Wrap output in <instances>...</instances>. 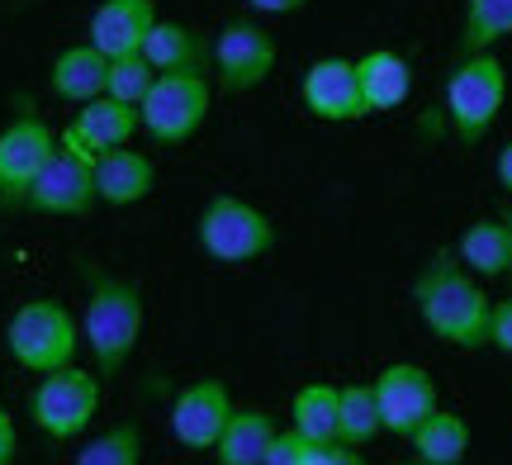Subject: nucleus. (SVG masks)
I'll use <instances>...</instances> for the list:
<instances>
[{
	"label": "nucleus",
	"mask_w": 512,
	"mask_h": 465,
	"mask_svg": "<svg viewBox=\"0 0 512 465\" xmlns=\"http://www.w3.org/2000/svg\"><path fill=\"white\" fill-rule=\"evenodd\" d=\"M413 309L422 328L460 352L489 347V309L494 299L484 295V280L460 266L456 252H432L427 266L413 276Z\"/></svg>",
	"instance_id": "obj_1"
},
{
	"label": "nucleus",
	"mask_w": 512,
	"mask_h": 465,
	"mask_svg": "<svg viewBox=\"0 0 512 465\" xmlns=\"http://www.w3.org/2000/svg\"><path fill=\"white\" fill-rule=\"evenodd\" d=\"M81 285H86V314H81V347L91 352L100 380L119 375L128 356L138 352L147 323L143 285L128 276H114L100 261H81Z\"/></svg>",
	"instance_id": "obj_2"
},
{
	"label": "nucleus",
	"mask_w": 512,
	"mask_h": 465,
	"mask_svg": "<svg viewBox=\"0 0 512 465\" xmlns=\"http://www.w3.org/2000/svg\"><path fill=\"white\" fill-rule=\"evenodd\" d=\"M508 105V67L498 53L460 57L446 76V124L460 148H479Z\"/></svg>",
	"instance_id": "obj_3"
},
{
	"label": "nucleus",
	"mask_w": 512,
	"mask_h": 465,
	"mask_svg": "<svg viewBox=\"0 0 512 465\" xmlns=\"http://www.w3.org/2000/svg\"><path fill=\"white\" fill-rule=\"evenodd\" d=\"M5 347H10L19 371L48 375V371H57V366H72L76 352H81V318H76L62 299L34 295L10 314Z\"/></svg>",
	"instance_id": "obj_4"
},
{
	"label": "nucleus",
	"mask_w": 512,
	"mask_h": 465,
	"mask_svg": "<svg viewBox=\"0 0 512 465\" xmlns=\"http://www.w3.org/2000/svg\"><path fill=\"white\" fill-rule=\"evenodd\" d=\"M195 242L219 266H252V261L271 257L275 224L266 209H256L242 195H214L204 200L200 219H195Z\"/></svg>",
	"instance_id": "obj_5"
},
{
	"label": "nucleus",
	"mask_w": 512,
	"mask_h": 465,
	"mask_svg": "<svg viewBox=\"0 0 512 465\" xmlns=\"http://www.w3.org/2000/svg\"><path fill=\"white\" fill-rule=\"evenodd\" d=\"M209 105H214V76L209 72H157L152 91L138 105V124L152 143L176 148L204 129Z\"/></svg>",
	"instance_id": "obj_6"
},
{
	"label": "nucleus",
	"mask_w": 512,
	"mask_h": 465,
	"mask_svg": "<svg viewBox=\"0 0 512 465\" xmlns=\"http://www.w3.org/2000/svg\"><path fill=\"white\" fill-rule=\"evenodd\" d=\"M95 413H100V371H86L76 361L38 375L34 394H29V418L53 442L81 437L95 423Z\"/></svg>",
	"instance_id": "obj_7"
},
{
	"label": "nucleus",
	"mask_w": 512,
	"mask_h": 465,
	"mask_svg": "<svg viewBox=\"0 0 512 465\" xmlns=\"http://www.w3.org/2000/svg\"><path fill=\"white\" fill-rule=\"evenodd\" d=\"M100 205L95 195V152H86L72 133H57V152L48 157V167L38 171V181L29 186L24 205L29 214H48V219H81Z\"/></svg>",
	"instance_id": "obj_8"
},
{
	"label": "nucleus",
	"mask_w": 512,
	"mask_h": 465,
	"mask_svg": "<svg viewBox=\"0 0 512 465\" xmlns=\"http://www.w3.org/2000/svg\"><path fill=\"white\" fill-rule=\"evenodd\" d=\"M275 38L256 24L252 15L228 19L219 34H214V53H209V72H214V86L223 95H247L256 86H266V76L275 72Z\"/></svg>",
	"instance_id": "obj_9"
},
{
	"label": "nucleus",
	"mask_w": 512,
	"mask_h": 465,
	"mask_svg": "<svg viewBox=\"0 0 512 465\" xmlns=\"http://www.w3.org/2000/svg\"><path fill=\"white\" fill-rule=\"evenodd\" d=\"M57 152V133L48 129V119L38 114H15L0 129V205L19 209L29 186L38 181V171L48 167V157Z\"/></svg>",
	"instance_id": "obj_10"
},
{
	"label": "nucleus",
	"mask_w": 512,
	"mask_h": 465,
	"mask_svg": "<svg viewBox=\"0 0 512 465\" xmlns=\"http://www.w3.org/2000/svg\"><path fill=\"white\" fill-rule=\"evenodd\" d=\"M370 390H375V404H380L384 432H394V437H408L427 413L441 409L437 380H432V371L418 366V361H389V366L370 380Z\"/></svg>",
	"instance_id": "obj_11"
},
{
	"label": "nucleus",
	"mask_w": 512,
	"mask_h": 465,
	"mask_svg": "<svg viewBox=\"0 0 512 465\" xmlns=\"http://www.w3.org/2000/svg\"><path fill=\"white\" fill-rule=\"evenodd\" d=\"M299 100L313 119L323 124H356L366 119V100H361V81H356V62L351 57H318L299 81Z\"/></svg>",
	"instance_id": "obj_12"
},
{
	"label": "nucleus",
	"mask_w": 512,
	"mask_h": 465,
	"mask_svg": "<svg viewBox=\"0 0 512 465\" xmlns=\"http://www.w3.org/2000/svg\"><path fill=\"white\" fill-rule=\"evenodd\" d=\"M233 409H238V404H233V390H228L223 380H214V375L190 380V385L176 394V404H171V437H176L185 451H214V442H219V432Z\"/></svg>",
	"instance_id": "obj_13"
},
{
	"label": "nucleus",
	"mask_w": 512,
	"mask_h": 465,
	"mask_svg": "<svg viewBox=\"0 0 512 465\" xmlns=\"http://www.w3.org/2000/svg\"><path fill=\"white\" fill-rule=\"evenodd\" d=\"M152 190H157V162L147 152H133L128 143L110 152H95V195H100V205L110 209L143 205Z\"/></svg>",
	"instance_id": "obj_14"
},
{
	"label": "nucleus",
	"mask_w": 512,
	"mask_h": 465,
	"mask_svg": "<svg viewBox=\"0 0 512 465\" xmlns=\"http://www.w3.org/2000/svg\"><path fill=\"white\" fill-rule=\"evenodd\" d=\"M152 24H157V0H100L91 29H86V43H95L105 57L138 53Z\"/></svg>",
	"instance_id": "obj_15"
},
{
	"label": "nucleus",
	"mask_w": 512,
	"mask_h": 465,
	"mask_svg": "<svg viewBox=\"0 0 512 465\" xmlns=\"http://www.w3.org/2000/svg\"><path fill=\"white\" fill-rule=\"evenodd\" d=\"M138 129H143V124H138V105H124V100H114V95H95L86 105H76V119L67 124V133H72L86 152L124 148V143H133Z\"/></svg>",
	"instance_id": "obj_16"
},
{
	"label": "nucleus",
	"mask_w": 512,
	"mask_h": 465,
	"mask_svg": "<svg viewBox=\"0 0 512 465\" xmlns=\"http://www.w3.org/2000/svg\"><path fill=\"white\" fill-rule=\"evenodd\" d=\"M138 53H143L157 72H209L214 38H204L200 29H190V24H181V19L157 15V24L147 29Z\"/></svg>",
	"instance_id": "obj_17"
},
{
	"label": "nucleus",
	"mask_w": 512,
	"mask_h": 465,
	"mask_svg": "<svg viewBox=\"0 0 512 465\" xmlns=\"http://www.w3.org/2000/svg\"><path fill=\"white\" fill-rule=\"evenodd\" d=\"M275 432H280V423H275L271 409L238 404L228 413L219 442H214V465H261L275 442Z\"/></svg>",
	"instance_id": "obj_18"
},
{
	"label": "nucleus",
	"mask_w": 512,
	"mask_h": 465,
	"mask_svg": "<svg viewBox=\"0 0 512 465\" xmlns=\"http://www.w3.org/2000/svg\"><path fill=\"white\" fill-rule=\"evenodd\" d=\"M356 81H361V100L370 114L399 110L413 95V67L394 48H370L366 57H356Z\"/></svg>",
	"instance_id": "obj_19"
},
{
	"label": "nucleus",
	"mask_w": 512,
	"mask_h": 465,
	"mask_svg": "<svg viewBox=\"0 0 512 465\" xmlns=\"http://www.w3.org/2000/svg\"><path fill=\"white\" fill-rule=\"evenodd\" d=\"M105 76H110V57L95 43H72L53 57L48 67V91L67 105H86L95 95H105Z\"/></svg>",
	"instance_id": "obj_20"
},
{
	"label": "nucleus",
	"mask_w": 512,
	"mask_h": 465,
	"mask_svg": "<svg viewBox=\"0 0 512 465\" xmlns=\"http://www.w3.org/2000/svg\"><path fill=\"white\" fill-rule=\"evenodd\" d=\"M413 447V461L427 465H465V451H470V423L451 409H432L418 428L403 437Z\"/></svg>",
	"instance_id": "obj_21"
},
{
	"label": "nucleus",
	"mask_w": 512,
	"mask_h": 465,
	"mask_svg": "<svg viewBox=\"0 0 512 465\" xmlns=\"http://www.w3.org/2000/svg\"><path fill=\"white\" fill-rule=\"evenodd\" d=\"M456 257L479 280L508 276V228H503V219H475V224L460 233Z\"/></svg>",
	"instance_id": "obj_22"
},
{
	"label": "nucleus",
	"mask_w": 512,
	"mask_h": 465,
	"mask_svg": "<svg viewBox=\"0 0 512 465\" xmlns=\"http://www.w3.org/2000/svg\"><path fill=\"white\" fill-rule=\"evenodd\" d=\"M503 38H512V0H465L456 57L498 53V43H503Z\"/></svg>",
	"instance_id": "obj_23"
},
{
	"label": "nucleus",
	"mask_w": 512,
	"mask_h": 465,
	"mask_svg": "<svg viewBox=\"0 0 512 465\" xmlns=\"http://www.w3.org/2000/svg\"><path fill=\"white\" fill-rule=\"evenodd\" d=\"M384 432L380 423V404H375V390L370 380L361 385H337V442L347 447H370L375 437Z\"/></svg>",
	"instance_id": "obj_24"
},
{
	"label": "nucleus",
	"mask_w": 512,
	"mask_h": 465,
	"mask_svg": "<svg viewBox=\"0 0 512 465\" xmlns=\"http://www.w3.org/2000/svg\"><path fill=\"white\" fill-rule=\"evenodd\" d=\"M290 428L304 432L309 442H337V385L318 380V385H304L294 394Z\"/></svg>",
	"instance_id": "obj_25"
},
{
	"label": "nucleus",
	"mask_w": 512,
	"mask_h": 465,
	"mask_svg": "<svg viewBox=\"0 0 512 465\" xmlns=\"http://www.w3.org/2000/svg\"><path fill=\"white\" fill-rule=\"evenodd\" d=\"M72 465H143V432L138 423H114L76 451Z\"/></svg>",
	"instance_id": "obj_26"
},
{
	"label": "nucleus",
	"mask_w": 512,
	"mask_h": 465,
	"mask_svg": "<svg viewBox=\"0 0 512 465\" xmlns=\"http://www.w3.org/2000/svg\"><path fill=\"white\" fill-rule=\"evenodd\" d=\"M157 81V67L147 62L143 53H124V57H110V76H105V95L124 100V105H143V95L152 91Z\"/></svg>",
	"instance_id": "obj_27"
},
{
	"label": "nucleus",
	"mask_w": 512,
	"mask_h": 465,
	"mask_svg": "<svg viewBox=\"0 0 512 465\" xmlns=\"http://www.w3.org/2000/svg\"><path fill=\"white\" fill-rule=\"evenodd\" d=\"M309 456H313V442L304 437V432L280 428V432H275V442H271V451H266V461H261V465H309Z\"/></svg>",
	"instance_id": "obj_28"
},
{
	"label": "nucleus",
	"mask_w": 512,
	"mask_h": 465,
	"mask_svg": "<svg viewBox=\"0 0 512 465\" xmlns=\"http://www.w3.org/2000/svg\"><path fill=\"white\" fill-rule=\"evenodd\" d=\"M489 347L512 356V299H494L489 309Z\"/></svg>",
	"instance_id": "obj_29"
},
{
	"label": "nucleus",
	"mask_w": 512,
	"mask_h": 465,
	"mask_svg": "<svg viewBox=\"0 0 512 465\" xmlns=\"http://www.w3.org/2000/svg\"><path fill=\"white\" fill-rule=\"evenodd\" d=\"M309 465H370L361 456V447H347V442H313Z\"/></svg>",
	"instance_id": "obj_30"
},
{
	"label": "nucleus",
	"mask_w": 512,
	"mask_h": 465,
	"mask_svg": "<svg viewBox=\"0 0 512 465\" xmlns=\"http://www.w3.org/2000/svg\"><path fill=\"white\" fill-rule=\"evenodd\" d=\"M15 451H19L15 418H10V409H0V465H15Z\"/></svg>",
	"instance_id": "obj_31"
},
{
	"label": "nucleus",
	"mask_w": 512,
	"mask_h": 465,
	"mask_svg": "<svg viewBox=\"0 0 512 465\" xmlns=\"http://www.w3.org/2000/svg\"><path fill=\"white\" fill-rule=\"evenodd\" d=\"M247 10L252 15H299V10H309V0H247Z\"/></svg>",
	"instance_id": "obj_32"
},
{
	"label": "nucleus",
	"mask_w": 512,
	"mask_h": 465,
	"mask_svg": "<svg viewBox=\"0 0 512 465\" xmlns=\"http://www.w3.org/2000/svg\"><path fill=\"white\" fill-rule=\"evenodd\" d=\"M494 176H498V186L512 195V138L503 143V152H498V162H494Z\"/></svg>",
	"instance_id": "obj_33"
},
{
	"label": "nucleus",
	"mask_w": 512,
	"mask_h": 465,
	"mask_svg": "<svg viewBox=\"0 0 512 465\" xmlns=\"http://www.w3.org/2000/svg\"><path fill=\"white\" fill-rule=\"evenodd\" d=\"M503 228H508V276H512V209L503 214Z\"/></svg>",
	"instance_id": "obj_34"
},
{
	"label": "nucleus",
	"mask_w": 512,
	"mask_h": 465,
	"mask_svg": "<svg viewBox=\"0 0 512 465\" xmlns=\"http://www.w3.org/2000/svg\"><path fill=\"white\" fill-rule=\"evenodd\" d=\"M403 465H427V461H403Z\"/></svg>",
	"instance_id": "obj_35"
}]
</instances>
